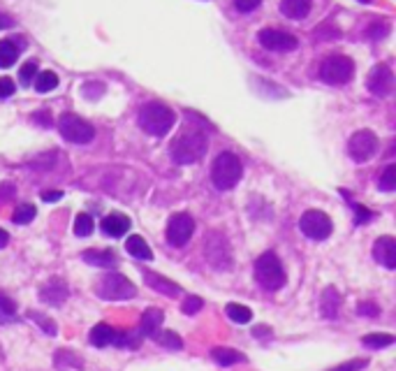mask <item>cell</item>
<instances>
[{
	"mask_svg": "<svg viewBox=\"0 0 396 371\" xmlns=\"http://www.w3.org/2000/svg\"><path fill=\"white\" fill-rule=\"evenodd\" d=\"M357 313L366 316V318H375L378 313H380V306L373 304V302H359L357 304Z\"/></svg>",
	"mask_w": 396,
	"mask_h": 371,
	"instance_id": "obj_40",
	"label": "cell"
},
{
	"mask_svg": "<svg viewBox=\"0 0 396 371\" xmlns=\"http://www.w3.org/2000/svg\"><path fill=\"white\" fill-rule=\"evenodd\" d=\"M299 227H302V232L308 237V240L322 242L331 235V218L324 214V211L311 209L302 216V220H299Z\"/></svg>",
	"mask_w": 396,
	"mask_h": 371,
	"instance_id": "obj_9",
	"label": "cell"
},
{
	"mask_svg": "<svg viewBox=\"0 0 396 371\" xmlns=\"http://www.w3.org/2000/svg\"><path fill=\"white\" fill-rule=\"evenodd\" d=\"M192 232H195V220L188 214H174L170 218V223H167V242L176 246V249L186 246L190 242Z\"/></svg>",
	"mask_w": 396,
	"mask_h": 371,
	"instance_id": "obj_11",
	"label": "cell"
},
{
	"mask_svg": "<svg viewBox=\"0 0 396 371\" xmlns=\"http://www.w3.org/2000/svg\"><path fill=\"white\" fill-rule=\"evenodd\" d=\"M54 365H56V369H60V371H77V369L84 367V360L77 357L72 350H63V348H60V350H56Z\"/></svg>",
	"mask_w": 396,
	"mask_h": 371,
	"instance_id": "obj_24",
	"label": "cell"
},
{
	"mask_svg": "<svg viewBox=\"0 0 396 371\" xmlns=\"http://www.w3.org/2000/svg\"><path fill=\"white\" fill-rule=\"evenodd\" d=\"M366 365H368V360H366V357H357V360L343 362V365L334 367L331 371H359V369H364Z\"/></svg>",
	"mask_w": 396,
	"mask_h": 371,
	"instance_id": "obj_39",
	"label": "cell"
},
{
	"mask_svg": "<svg viewBox=\"0 0 396 371\" xmlns=\"http://www.w3.org/2000/svg\"><path fill=\"white\" fill-rule=\"evenodd\" d=\"M28 318H31L33 323H38V328H40L44 334H49V337H56V334H58L56 323L49 321L47 316H42V313H38V311H28Z\"/></svg>",
	"mask_w": 396,
	"mask_h": 371,
	"instance_id": "obj_30",
	"label": "cell"
},
{
	"mask_svg": "<svg viewBox=\"0 0 396 371\" xmlns=\"http://www.w3.org/2000/svg\"><path fill=\"white\" fill-rule=\"evenodd\" d=\"M211 357H214L220 367H230V365H236V362L246 360L239 350H232V348H214L211 350Z\"/></svg>",
	"mask_w": 396,
	"mask_h": 371,
	"instance_id": "obj_25",
	"label": "cell"
},
{
	"mask_svg": "<svg viewBox=\"0 0 396 371\" xmlns=\"http://www.w3.org/2000/svg\"><path fill=\"white\" fill-rule=\"evenodd\" d=\"M172 158L174 163L179 165H190V163H197L199 158H204L207 154V135L195 126H186L179 135L174 137L172 142Z\"/></svg>",
	"mask_w": 396,
	"mask_h": 371,
	"instance_id": "obj_1",
	"label": "cell"
},
{
	"mask_svg": "<svg viewBox=\"0 0 396 371\" xmlns=\"http://www.w3.org/2000/svg\"><path fill=\"white\" fill-rule=\"evenodd\" d=\"M243 174L241 161L230 151H223L216 161L214 167H211V181L218 190H232L236 183H239Z\"/></svg>",
	"mask_w": 396,
	"mask_h": 371,
	"instance_id": "obj_3",
	"label": "cell"
},
{
	"mask_svg": "<svg viewBox=\"0 0 396 371\" xmlns=\"http://www.w3.org/2000/svg\"><path fill=\"white\" fill-rule=\"evenodd\" d=\"M93 230H95V223H93L91 216H88V214H79L77 216V220H75V235L77 237H91Z\"/></svg>",
	"mask_w": 396,
	"mask_h": 371,
	"instance_id": "obj_33",
	"label": "cell"
},
{
	"mask_svg": "<svg viewBox=\"0 0 396 371\" xmlns=\"http://www.w3.org/2000/svg\"><path fill=\"white\" fill-rule=\"evenodd\" d=\"M35 121H38V123H42V126H51V117H49V114L47 112H40V114H35V117H33Z\"/></svg>",
	"mask_w": 396,
	"mask_h": 371,
	"instance_id": "obj_46",
	"label": "cell"
},
{
	"mask_svg": "<svg viewBox=\"0 0 396 371\" xmlns=\"http://www.w3.org/2000/svg\"><path fill=\"white\" fill-rule=\"evenodd\" d=\"M366 86H368V91H371L373 95H390L392 93V86H394V75H392L390 65L378 63L371 70V75H368Z\"/></svg>",
	"mask_w": 396,
	"mask_h": 371,
	"instance_id": "obj_13",
	"label": "cell"
},
{
	"mask_svg": "<svg viewBox=\"0 0 396 371\" xmlns=\"http://www.w3.org/2000/svg\"><path fill=\"white\" fill-rule=\"evenodd\" d=\"M144 281H146V286L148 288H153L158 290V293H163V295H179L181 293V288L174 284V281L170 279H165L160 276V274H153V271H144Z\"/></svg>",
	"mask_w": 396,
	"mask_h": 371,
	"instance_id": "obj_20",
	"label": "cell"
},
{
	"mask_svg": "<svg viewBox=\"0 0 396 371\" xmlns=\"http://www.w3.org/2000/svg\"><path fill=\"white\" fill-rule=\"evenodd\" d=\"M35 75H38V65H35L33 60H31V63H26V65L19 70V79H21L23 86H31L33 79H35Z\"/></svg>",
	"mask_w": 396,
	"mask_h": 371,
	"instance_id": "obj_38",
	"label": "cell"
},
{
	"mask_svg": "<svg viewBox=\"0 0 396 371\" xmlns=\"http://www.w3.org/2000/svg\"><path fill=\"white\" fill-rule=\"evenodd\" d=\"M116 341V330L109 328V325H95L91 330V343L95 348H104V346H111V343Z\"/></svg>",
	"mask_w": 396,
	"mask_h": 371,
	"instance_id": "obj_22",
	"label": "cell"
},
{
	"mask_svg": "<svg viewBox=\"0 0 396 371\" xmlns=\"http://www.w3.org/2000/svg\"><path fill=\"white\" fill-rule=\"evenodd\" d=\"M35 88H38V93H49L54 91V88L58 86V75L51 72V70H47V72H38L35 75Z\"/></svg>",
	"mask_w": 396,
	"mask_h": 371,
	"instance_id": "obj_28",
	"label": "cell"
},
{
	"mask_svg": "<svg viewBox=\"0 0 396 371\" xmlns=\"http://www.w3.org/2000/svg\"><path fill=\"white\" fill-rule=\"evenodd\" d=\"M12 26H14V21L10 19V16L0 12V31H3V28H12Z\"/></svg>",
	"mask_w": 396,
	"mask_h": 371,
	"instance_id": "obj_47",
	"label": "cell"
},
{
	"mask_svg": "<svg viewBox=\"0 0 396 371\" xmlns=\"http://www.w3.org/2000/svg\"><path fill=\"white\" fill-rule=\"evenodd\" d=\"M163 321H165V316H163L160 308H146L144 316H142V323H139V334L155 339V334L160 332Z\"/></svg>",
	"mask_w": 396,
	"mask_h": 371,
	"instance_id": "obj_16",
	"label": "cell"
},
{
	"mask_svg": "<svg viewBox=\"0 0 396 371\" xmlns=\"http://www.w3.org/2000/svg\"><path fill=\"white\" fill-rule=\"evenodd\" d=\"M58 132L63 135V139L72 144H88L95 137V130L88 121H84L77 114H63L58 119Z\"/></svg>",
	"mask_w": 396,
	"mask_h": 371,
	"instance_id": "obj_7",
	"label": "cell"
},
{
	"mask_svg": "<svg viewBox=\"0 0 396 371\" xmlns=\"http://www.w3.org/2000/svg\"><path fill=\"white\" fill-rule=\"evenodd\" d=\"M352 207H355V214H357V225H364L373 218V211L364 209L362 205H352Z\"/></svg>",
	"mask_w": 396,
	"mask_h": 371,
	"instance_id": "obj_42",
	"label": "cell"
},
{
	"mask_svg": "<svg viewBox=\"0 0 396 371\" xmlns=\"http://www.w3.org/2000/svg\"><path fill=\"white\" fill-rule=\"evenodd\" d=\"M260 3L262 0H234V5L239 12H253L255 7H260Z\"/></svg>",
	"mask_w": 396,
	"mask_h": 371,
	"instance_id": "obj_43",
	"label": "cell"
},
{
	"mask_svg": "<svg viewBox=\"0 0 396 371\" xmlns=\"http://www.w3.org/2000/svg\"><path fill=\"white\" fill-rule=\"evenodd\" d=\"M387 33V26L385 23H380V26H373V28L371 31H368V35H371V40H380V35H385Z\"/></svg>",
	"mask_w": 396,
	"mask_h": 371,
	"instance_id": "obj_45",
	"label": "cell"
},
{
	"mask_svg": "<svg viewBox=\"0 0 396 371\" xmlns=\"http://www.w3.org/2000/svg\"><path fill=\"white\" fill-rule=\"evenodd\" d=\"M255 279L264 290H280L285 284V269L276 253H262L255 262Z\"/></svg>",
	"mask_w": 396,
	"mask_h": 371,
	"instance_id": "obj_4",
	"label": "cell"
},
{
	"mask_svg": "<svg viewBox=\"0 0 396 371\" xmlns=\"http://www.w3.org/2000/svg\"><path fill=\"white\" fill-rule=\"evenodd\" d=\"M7 244H10V235H7L3 227H0V249H5Z\"/></svg>",
	"mask_w": 396,
	"mask_h": 371,
	"instance_id": "obj_48",
	"label": "cell"
},
{
	"mask_svg": "<svg viewBox=\"0 0 396 371\" xmlns=\"http://www.w3.org/2000/svg\"><path fill=\"white\" fill-rule=\"evenodd\" d=\"M380 188L385 193H392L396 188V165H387L380 176Z\"/></svg>",
	"mask_w": 396,
	"mask_h": 371,
	"instance_id": "obj_36",
	"label": "cell"
},
{
	"mask_svg": "<svg viewBox=\"0 0 396 371\" xmlns=\"http://www.w3.org/2000/svg\"><path fill=\"white\" fill-rule=\"evenodd\" d=\"M67 297H70V286L58 276L49 279L47 284L40 288V299L49 306H60Z\"/></svg>",
	"mask_w": 396,
	"mask_h": 371,
	"instance_id": "obj_14",
	"label": "cell"
},
{
	"mask_svg": "<svg viewBox=\"0 0 396 371\" xmlns=\"http://www.w3.org/2000/svg\"><path fill=\"white\" fill-rule=\"evenodd\" d=\"M100 225H102V232L104 235H109V237H114V240H119V237H123V235L128 232L130 218L126 214H109Z\"/></svg>",
	"mask_w": 396,
	"mask_h": 371,
	"instance_id": "obj_18",
	"label": "cell"
},
{
	"mask_svg": "<svg viewBox=\"0 0 396 371\" xmlns=\"http://www.w3.org/2000/svg\"><path fill=\"white\" fill-rule=\"evenodd\" d=\"M280 12H283L287 19H304L311 12V0H280Z\"/></svg>",
	"mask_w": 396,
	"mask_h": 371,
	"instance_id": "obj_21",
	"label": "cell"
},
{
	"mask_svg": "<svg viewBox=\"0 0 396 371\" xmlns=\"http://www.w3.org/2000/svg\"><path fill=\"white\" fill-rule=\"evenodd\" d=\"M155 341L160 343V346H165V348H172V350H179V348H183V341H181V337H179V334H174V332H158V334H155Z\"/></svg>",
	"mask_w": 396,
	"mask_h": 371,
	"instance_id": "obj_34",
	"label": "cell"
},
{
	"mask_svg": "<svg viewBox=\"0 0 396 371\" xmlns=\"http://www.w3.org/2000/svg\"><path fill=\"white\" fill-rule=\"evenodd\" d=\"M352 75H355V63H352V58L346 54H331L324 58L320 65V79L331 86L348 84Z\"/></svg>",
	"mask_w": 396,
	"mask_h": 371,
	"instance_id": "obj_5",
	"label": "cell"
},
{
	"mask_svg": "<svg viewBox=\"0 0 396 371\" xmlns=\"http://www.w3.org/2000/svg\"><path fill=\"white\" fill-rule=\"evenodd\" d=\"M19 58V49L12 40H3L0 42V68H12Z\"/></svg>",
	"mask_w": 396,
	"mask_h": 371,
	"instance_id": "obj_26",
	"label": "cell"
},
{
	"mask_svg": "<svg viewBox=\"0 0 396 371\" xmlns=\"http://www.w3.org/2000/svg\"><path fill=\"white\" fill-rule=\"evenodd\" d=\"M348 154L355 163H366L378 154V137L371 130H359L350 137Z\"/></svg>",
	"mask_w": 396,
	"mask_h": 371,
	"instance_id": "obj_10",
	"label": "cell"
},
{
	"mask_svg": "<svg viewBox=\"0 0 396 371\" xmlns=\"http://www.w3.org/2000/svg\"><path fill=\"white\" fill-rule=\"evenodd\" d=\"M373 255L383 267L396 269V242H394V237H380V240H375Z\"/></svg>",
	"mask_w": 396,
	"mask_h": 371,
	"instance_id": "obj_15",
	"label": "cell"
},
{
	"mask_svg": "<svg viewBox=\"0 0 396 371\" xmlns=\"http://www.w3.org/2000/svg\"><path fill=\"white\" fill-rule=\"evenodd\" d=\"M126 251L132 255V258L144 260V262H148L153 258V253H151V249H148V244L144 242V237H139V235H132L130 240L126 242Z\"/></svg>",
	"mask_w": 396,
	"mask_h": 371,
	"instance_id": "obj_23",
	"label": "cell"
},
{
	"mask_svg": "<svg viewBox=\"0 0 396 371\" xmlns=\"http://www.w3.org/2000/svg\"><path fill=\"white\" fill-rule=\"evenodd\" d=\"M394 343V337L392 334H366L364 337V346L368 348H387Z\"/></svg>",
	"mask_w": 396,
	"mask_h": 371,
	"instance_id": "obj_35",
	"label": "cell"
},
{
	"mask_svg": "<svg viewBox=\"0 0 396 371\" xmlns=\"http://www.w3.org/2000/svg\"><path fill=\"white\" fill-rule=\"evenodd\" d=\"M258 40L264 49L269 51H292L297 49V38H292L285 31H276V28H264L260 31Z\"/></svg>",
	"mask_w": 396,
	"mask_h": 371,
	"instance_id": "obj_12",
	"label": "cell"
},
{
	"mask_svg": "<svg viewBox=\"0 0 396 371\" xmlns=\"http://www.w3.org/2000/svg\"><path fill=\"white\" fill-rule=\"evenodd\" d=\"M139 341H142V334H139V332H116V341H114V346H119V348H137Z\"/></svg>",
	"mask_w": 396,
	"mask_h": 371,
	"instance_id": "obj_31",
	"label": "cell"
},
{
	"mask_svg": "<svg viewBox=\"0 0 396 371\" xmlns=\"http://www.w3.org/2000/svg\"><path fill=\"white\" fill-rule=\"evenodd\" d=\"M202 306H204V302H202V297L190 295V297H186V302L181 304V311L186 313V316H195Z\"/></svg>",
	"mask_w": 396,
	"mask_h": 371,
	"instance_id": "obj_37",
	"label": "cell"
},
{
	"mask_svg": "<svg viewBox=\"0 0 396 371\" xmlns=\"http://www.w3.org/2000/svg\"><path fill=\"white\" fill-rule=\"evenodd\" d=\"M95 293L102 299H109V302H126V299H132L137 295V286L130 279L123 276V274H107L95 286Z\"/></svg>",
	"mask_w": 396,
	"mask_h": 371,
	"instance_id": "obj_6",
	"label": "cell"
},
{
	"mask_svg": "<svg viewBox=\"0 0 396 371\" xmlns=\"http://www.w3.org/2000/svg\"><path fill=\"white\" fill-rule=\"evenodd\" d=\"M82 258H84L88 264H93V267H104V269L116 267V262H119L116 253L109 251V249H102V251H98V249H88V251H84Z\"/></svg>",
	"mask_w": 396,
	"mask_h": 371,
	"instance_id": "obj_17",
	"label": "cell"
},
{
	"mask_svg": "<svg viewBox=\"0 0 396 371\" xmlns=\"http://www.w3.org/2000/svg\"><path fill=\"white\" fill-rule=\"evenodd\" d=\"M16 321H19V316H16V304L5 293H0V323L7 325Z\"/></svg>",
	"mask_w": 396,
	"mask_h": 371,
	"instance_id": "obj_29",
	"label": "cell"
},
{
	"mask_svg": "<svg viewBox=\"0 0 396 371\" xmlns=\"http://www.w3.org/2000/svg\"><path fill=\"white\" fill-rule=\"evenodd\" d=\"M14 82L10 77H0V98H10V95L14 93Z\"/></svg>",
	"mask_w": 396,
	"mask_h": 371,
	"instance_id": "obj_41",
	"label": "cell"
},
{
	"mask_svg": "<svg viewBox=\"0 0 396 371\" xmlns=\"http://www.w3.org/2000/svg\"><path fill=\"white\" fill-rule=\"evenodd\" d=\"M176 114L163 102H148L139 112V126L151 137H165L172 130Z\"/></svg>",
	"mask_w": 396,
	"mask_h": 371,
	"instance_id": "obj_2",
	"label": "cell"
},
{
	"mask_svg": "<svg viewBox=\"0 0 396 371\" xmlns=\"http://www.w3.org/2000/svg\"><path fill=\"white\" fill-rule=\"evenodd\" d=\"M225 313L230 316V321L239 323V325H246V323L253 321V311H251V308L243 306V304H236V302L227 304V306H225Z\"/></svg>",
	"mask_w": 396,
	"mask_h": 371,
	"instance_id": "obj_27",
	"label": "cell"
},
{
	"mask_svg": "<svg viewBox=\"0 0 396 371\" xmlns=\"http://www.w3.org/2000/svg\"><path fill=\"white\" fill-rule=\"evenodd\" d=\"M341 302H343V297L339 295V290L336 288H327L322 293V299H320V313L324 316V318H336L339 316V308H341Z\"/></svg>",
	"mask_w": 396,
	"mask_h": 371,
	"instance_id": "obj_19",
	"label": "cell"
},
{
	"mask_svg": "<svg viewBox=\"0 0 396 371\" xmlns=\"http://www.w3.org/2000/svg\"><path fill=\"white\" fill-rule=\"evenodd\" d=\"M35 216H38V209H35L33 205H28V202H26V205H19V207H16L12 220H14L16 225H26V223H31V220H33Z\"/></svg>",
	"mask_w": 396,
	"mask_h": 371,
	"instance_id": "obj_32",
	"label": "cell"
},
{
	"mask_svg": "<svg viewBox=\"0 0 396 371\" xmlns=\"http://www.w3.org/2000/svg\"><path fill=\"white\" fill-rule=\"evenodd\" d=\"M60 198H63V193H60V190H42V200L44 202H56Z\"/></svg>",
	"mask_w": 396,
	"mask_h": 371,
	"instance_id": "obj_44",
	"label": "cell"
},
{
	"mask_svg": "<svg viewBox=\"0 0 396 371\" xmlns=\"http://www.w3.org/2000/svg\"><path fill=\"white\" fill-rule=\"evenodd\" d=\"M359 3H366L368 5V3H373V0H359Z\"/></svg>",
	"mask_w": 396,
	"mask_h": 371,
	"instance_id": "obj_49",
	"label": "cell"
},
{
	"mask_svg": "<svg viewBox=\"0 0 396 371\" xmlns=\"http://www.w3.org/2000/svg\"><path fill=\"white\" fill-rule=\"evenodd\" d=\"M204 253L211 267L216 269H230L232 267V249L227 240L220 232H209L204 242Z\"/></svg>",
	"mask_w": 396,
	"mask_h": 371,
	"instance_id": "obj_8",
	"label": "cell"
}]
</instances>
